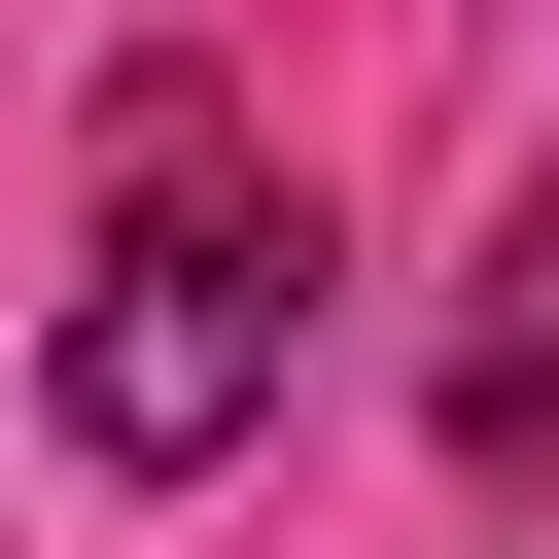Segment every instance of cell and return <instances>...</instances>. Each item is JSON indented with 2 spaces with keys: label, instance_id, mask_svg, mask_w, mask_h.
<instances>
[{
  "label": "cell",
  "instance_id": "cell-1",
  "mask_svg": "<svg viewBox=\"0 0 559 559\" xmlns=\"http://www.w3.org/2000/svg\"><path fill=\"white\" fill-rule=\"evenodd\" d=\"M280 349H314V210H280L245 140H210V175H105V280H70V349H35V384H70V454H105V489H175V454H245V419H280Z\"/></svg>",
  "mask_w": 559,
  "mask_h": 559
},
{
  "label": "cell",
  "instance_id": "cell-2",
  "mask_svg": "<svg viewBox=\"0 0 559 559\" xmlns=\"http://www.w3.org/2000/svg\"><path fill=\"white\" fill-rule=\"evenodd\" d=\"M454 454H489V489H559V175L489 210V314H454Z\"/></svg>",
  "mask_w": 559,
  "mask_h": 559
}]
</instances>
